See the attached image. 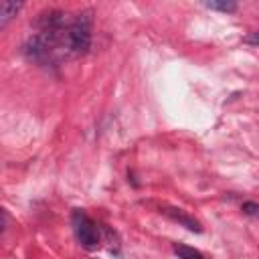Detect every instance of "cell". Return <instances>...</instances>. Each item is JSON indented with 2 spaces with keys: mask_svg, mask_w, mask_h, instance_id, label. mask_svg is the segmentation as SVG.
<instances>
[{
  "mask_svg": "<svg viewBox=\"0 0 259 259\" xmlns=\"http://www.w3.org/2000/svg\"><path fill=\"white\" fill-rule=\"evenodd\" d=\"M67 38H69V47L75 51V53H87L89 49V42H91V24H89V18L83 14L79 16L73 26L69 28L67 32Z\"/></svg>",
  "mask_w": 259,
  "mask_h": 259,
  "instance_id": "1",
  "label": "cell"
},
{
  "mask_svg": "<svg viewBox=\"0 0 259 259\" xmlns=\"http://www.w3.org/2000/svg\"><path fill=\"white\" fill-rule=\"evenodd\" d=\"M73 227H75V233H77L79 241L87 249L97 247V231H95L93 223L89 221V217L85 212H81V210H75L73 212Z\"/></svg>",
  "mask_w": 259,
  "mask_h": 259,
  "instance_id": "2",
  "label": "cell"
},
{
  "mask_svg": "<svg viewBox=\"0 0 259 259\" xmlns=\"http://www.w3.org/2000/svg\"><path fill=\"white\" fill-rule=\"evenodd\" d=\"M164 214H168L170 219H174V221H178L180 225H184L186 229H190V231H196V233H200L202 231V227H200V223L196 221V219H192V217H188L186 212H182L180 208H172V206H162L160 208Z\"/></svg>",
  "mask_w": 259,
  "mask_h": 259,
  "instance_id": "3",
  "label": "cell"
},
{
  "mask_svg": "<svg viewBox=\"0 0 259 259\" xmlns=\"http://www.w3.org/2000/svg\"><path fill=\"white\" fill-rule=\"evenodd\" d=\"M20 2H12V0H2L0 2V26H6V22L16 16V12L20 10Z\"/></svg>",
  "mask_w": 259,
  "mask_h": 259,
  "instance_id": "4",
  "label": "cell"
},
{
  "mask_svg": "<svg viewBox=\"0 0 259 259\" xmlns=\"http://www.w3.org/2000/svg\"><path fill=\"white\" fill-rule=\"evenodd\" d=\"M206 6L212 8V10H221V12H235L237 10L235 0H208Z\"/></svg>",
  "mask_w": 259,
  "mask_h": 259,
  "instance_id": "5",
  "label": "cell"
},
{
  "mask_svg": "<svg viewBox=\"0 0 259 259\" xmlns=\"http://www.w3.org/2000/svg\"><path fill=\"white\" fill-rule=\"evenodd\" d=\"M174 253L180 257V259H204L200 251L192 249V247H186V245H176L174 247Z\"/></svg>",
  "mask_w": 259,
  "mask_h": 259,
  "instance_id": "6",
  "label": "cell"
},
{
  "mask_svg": "<svg viewBox=\"0 0 259 259\" xmlns=\"http://www.w3.org/2000/svg\"><path fill=\"white\" fill-rule=\"evenodd\" d=\"M243 212L257 217L259 214V204H255V202H243Z\"/></svg>",
  "mask_w": 259,
  "mask_h": 259,
  "instance_id": "7",
  "label": "cell"
},
{
  "mask_svg": "<svg viewBox=\"0 0 259 259\" xmlns=\"http://www.w3.org/2000/svg\"><path fill=\"white\" fill-rule=\"evenodd\" d=\"M245 42H249V45H259V30L249 32V34L245 36Z\"/></svg>",
  "mask_w": 259,
  "mask_h": 259,
  "instance_id": "8",
  "label": "cell"
}]
</instances>
